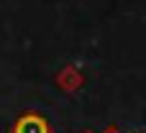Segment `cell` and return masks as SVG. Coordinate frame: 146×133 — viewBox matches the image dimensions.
I'll use <instances>...</instances> for the list:
<instances>
[{
  "instance_id": "6da1fadb",
  "label": "cell",
  "mask_w": 146,
  "mask_h": 133,
  "mask_svg": "<svg viewBox=\"0 0 146 133\" xmlns=\"http://www.w3.org/2000/svg\"><path fill=\"white\" fill-rule=\"evenodd\" d=\"M15 133H49L46 128V120L38 118V115H26L15 123Z\"/></svg>"
}]
</instances>
